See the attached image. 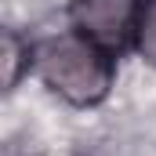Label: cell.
I'll return each instance as SVG.
<instances>
[{"instance_id":"1","label":"cell","mask_w":156,"mask_h":156,"mask_svg":"<svg viewBox=\"0 0 156 156\" xmlns=\"http://www.w3.org/2000/svg\"><path fill=\"white\" fill-rule=\"evenodd\" d=\"M33 69L69 105H98L113 91V55L80 33H58L33 47Z\"/></svg>"},{"instance_id":"3","label":"cell","mask_w":156,"mask_h":156,"mask_svg":"<svg viewBox=\"0 0 156 156\" xmlns=\"http://www.w3.org/2000/svg\"><path fill=\"white\" fill-rule=\"evenodd\" d=\"M29 66H33V47L18 37V33L7 29V33H4V87L11 91Z\"/></svg>"},{"instance_id":"4","label":"cell","mask_w":156,"mask_h":156,"mask_svg":"<svg viewBox=\"0 0 156 156\" xmlns=\"http://www.w3.org/2000/svg\"><path fill=\"white\" fill-rule=\"evenodd\" d=\"M138 51L145 62L156 66V0H145V11H142V22H138Z\"/></svg>"},{"instance_id":"2","label":"cell","mask_w":156,"mask_h":156,"mask_svg":"<svg viewBox=\"0 0 156 156\" xmlns=\"http://www.w3.org/2000/svg\"><path fill=\"white\" fill-rule=\"evenodd\" d=\"M145 0H73L69 22L76 26L80 37L98 44L102 51L120 55L131 40H138Z\"/></svg>"}]
</instances>
